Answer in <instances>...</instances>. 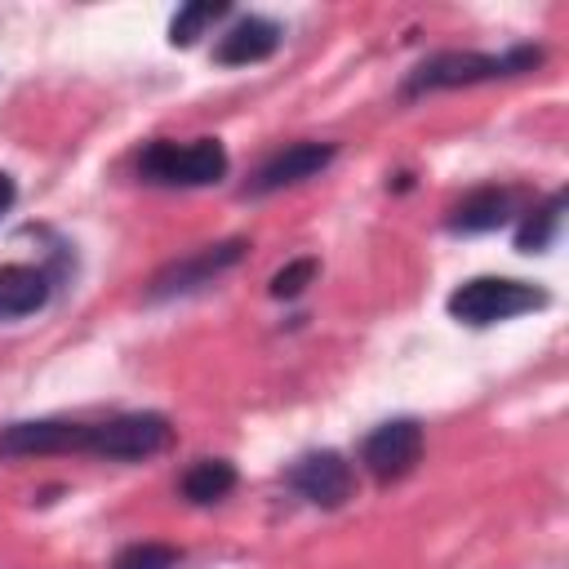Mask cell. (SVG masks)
Instances as JSON below:
<instances>
[{
    "instance_id": "obj_1",
    "label": "cell",
    "mask_w": 569,
    "mask_h": 569,
    "mask_svg": "<svg viewBox=\"0 0 569 569\" xmlns=\"http://www.w3.org/2000/svg\"><path fill=\"white\" fill-rule=\"evenodd\" d=\"M542 62L538 44H520L507 53H476V49H445L431 53L427 62H418L405 80V98H422L436 89H462V84H485V80H502V76H525Z\"/></svg>"
},
{
    "instance_id": "obj_2",
    "label": "cell",
    "mask_w": 569,
    "mask_h": 569,
    "mask_svg": "<svg viewBox=\"0 0 569 569\" xmlns=\"http://www.w3.org/2000/svg\"><path fill=\"white\" fill-rule=\"evenodd\" d=\"M547 289L529 284V280H511V276H476V280H462L453 293H449V316L462 320V325H498V320H511V316H525V311H538L547 307Z\"/></svg>"
},
{
    "instance_id": "obj_3",
    "label": "cell",
    "mask_w": 569,
    "mask_h": 569,
    "mask_svg": "<svg viewBox=\"0 0 569 569\" xmlns=\"http://www.w3.org/2000/svg\"><path fill=\"white\" fill-rule=\"evenodd\" d=\"M138 173L160 187H209L227 178V151L218 138H196V142H151L138 156Z\"/></svg>"
},
{
    "instance_id": "obj_4",
    "label": "cell",
    "mask_w": 569,
    "mask_h": 569,
    "mask_svg": "<svg viewBox=\"0 0 569 569\" xmlns=\"http://www.w3.org/2000/svg\"><path fill=\"white\" fill-rule=\"evenodd\" d=\"M169 445H173V422L156 409H142V413H120L111 422H89L84 453L107 462H142L164 453Z\"/></svg>"
},
{
    "instance_id": "obj_5",
    "label": "cell",
    "mask_w": 569,
    "mask_h": 569,
    "mask_svg": "<svg viewBox=\"0 0 569 569\" xmlns=\"http://www.w3.org/2000/svg\"><path fill=\"white\" fill-rule=\"evenodd\" d=\"M244 249H249V240H244V236H231V240H222V244H204V249H196V253H187V258H173L169 267H160V271L151 276L147 298H151V302H164V298L191 293V289L209 284L213 276H222L227 267H236V262L244 258Z\"/></svg>"
},
{
    "instance_id": "obj_6",
    "label": "cell",
    "mask_w": 569,
    "mask_h": 569,
    "mask_svg": "<svg viewBox=\"0 0 569 569\" xmlns=\"http://www.w3.org/2000/svg\"><path fill=\"white\" fill-rule=\"evenodd\" d=\"M284 480H289V489H293L298 498H307L311 507H325V511H333V507H342V502L356 498V471H351V462H347L342 453H333V449L302 453V458L289 467Z\"/></svg>"
},
{
    "instance_id": "obj_7",
    "label": "cell",
    "mask_w": 569,
    "mask_h": 569,
    "mask_svg": "<svg viewBox=\"0 0 569 569\" xmlns=\"http://www.w3.org/2000/svg\"><path fill=\"white\" fill-rule=\"evenodd\" d=\"M418 458H422V427H418L413 418H391V422L373 427V431L365 436V445H360L365 471H369L373 480H382V485L409 476V471L418 467Z\"/></svg>"
},
{
    "instance_id": "obj_8",
    "label": "cell",
    "mask_w": 569,
    "mask_h": 569,
    "mask_svg": "<svg viewBox=\"0 0 569 569\" xmlns=\"http://www.w3.org/2000/svg\"><path fill=\"white\" fill-rule=\"evenodd\" d=\"M89 422L71 418H36L0 431V458H44V453H84Z\"/></svg>"
},
{
    "instance_id": "obj_9",
    "label": "cell",
    "mask_w": 569,
    "mask_h": 569,
    "mask_svg": "<svg viewBox=\"0 0 569 569\" xmlns=\"http://www.w3.org/2000/svg\"><path fill=\"white\" fill-rule=\"evenodd\" d=\"M333 156H338L333 142H289L284 151H276V156L258 169L253 191H258V196H271V191H280V187L307 182V178H316L320 169H329Z\"/></svg>"
},
{
    "instance_id": "obj_10",
    "label": "cell",
    "mask_w": 569,
    "mask_h": 569,
    "mask_svg": "<svg viewBox=\"0 0 569 569\" xmlns=\"http://www.w3.org/2000/svg\"><path fill=\"white\" fill-rule=\"evenodd\" d=\"M280 40H284L280 22L249 13V18H240L236 27H227V31L218 36L213 58H218L222 67H249V62H267V58L280 49Z\"/></svg>"
},
{
    "instance_id": "obj_11",
    "label": "cell",
    "mask_w": 569,
    "mask_h": 569,
    "mask_svg": "<svg viewBox=\"0 0 569 569\" xmlns=\"http://www.w3.org/2000/svg\"><path fill=\"white\" fill-rule=\"evenodd\" d=\"M511 213H516V196L507 187H476L449 209V231H467V236L498 231L502 222H511Z\"/></svg>"
},
{
    "instance_id": "obj_12",
    "label": "cell",
    "mask_w": 569,
    "mask_h": 569,
    "mask_svg": "<svg viewBox=\"0 0 569 569\" xmlns=\"http://www.w3.org/2000/svg\"><path fill=\"white\" fill-rule=\"evenodd\" d=\"M49 302V276L31 262H0V320L31 316Z\"/></svg>"
},
{
    "instance_id": "obj_13",
    "label": "cell",
    "mask_w": 569,
    "mask_h": 569,
    "mask_svg": "<svg viewBox=\"0 0 569 569\" xmlns=\"http://www.w3.org/2000/svg\"><path fill=\"white\" fill-rule=\"evenodd\" d=\"M231 489H236V467L227 458H200L182 471V498L196 502V507L222 502Z\"/></svg>"
},
{
    "instance_id": "obj_14",
    "label": "cell",
    "mask_w": 569,
    "mask_h": 569,
    "mask_svg": "<svg viewBox=\"0 0 569 569\" xmlns=\"http://www.w3.org/2000/svg\"><path fill=\"white\" fill-rule=\"evenodd\" d=\"M560 218H565V191H551V196H547L538 209H529L525 222L516 227V249H520V253H542V249L556 240Z\"/></svg>"
},
{
    "instance_id": "obj_15",
    "label": "cell",
    "mask_w": 569,
    "mask_h": 569,
    "mask_svg": "<svg viewBox=\"0 0 569 569\" xmlns=\"http://www.w3.org/2000/svg\"><path fill=\"white\" fill-rule=\"evenodd\" d=\"M227 13V4H213V0H200V4H182L169 22V44H191L209 22H218Z\"/></svg>"
},
{
    "instance_id": "obj_16",
    "label": "cell",
    "mask_w": 569,
    "mask_h": 569,
    "mask_svg": "<svg viewBox=\"0 0 569 569\" xmlns=\"http://www.w3.org/2000/svg\"><path fill=\"white\" fill-rule=\"evenodd\" d=\"M111 569H178V547L169 542H129L116 551Z\"/></svg>"
},
{
    "instance_id": "obj_17",
    "label": "cell",
    "mask_w": 569,
    "mask_h": 569,
    "mask_svg": "<svg viewBox=\"0 0 569 569\" xmlns=\"http://www.w3.org/2000/svg\"><path fill=\"white\" fill-rule=\"evenodd\" d=\"M316 271H320L316 258H293V262H284V267L271 276V298H298V293L316 280Z\"/></svg>"
},
{
    "instance_id": "obj_18",
    "label": "cell",
    "mask_w": 569,
    "mask_h": 569,
    "mask_svg": "<svg viewBox=\"0 0 569 569\" xmlns=\"http://www.w3.org/2000/svg\"><path fill=\"white\" fill-rule=\"evenodd\" d=\"M13 196H18V187H13V178L0 169V213H9V209H13Z\"/></svg>"
}]
</instances>
